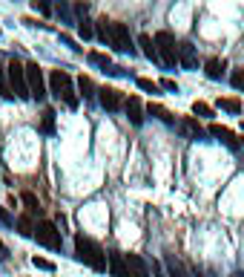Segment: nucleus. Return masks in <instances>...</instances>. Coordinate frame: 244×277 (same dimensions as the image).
<instances>
[{
	"instance_id": "f257e3e1",
	"label": "nucleus",
	"mask_w": 244,
	"mask_h": 277,
	"mask_svg": "<svg viewBox=\"0 0 244 277\" xmlns=\"http://www.w3.org/2000/svg\"><path fill=\"white\" fill-rule=\"evenodd\" d=\"M75 254H78L80 263H87V266L95 268V271H106V266H109V257L104 254V249H101L95 240L84 237V234L75 237Z\"/></svg>"
},
{
	"instance_id": "f03ea898",
	"label": "nucleus",
	"mask_w": 244,
	"mask_h": 277,
	"mask_svg": "<svg viewBox=\"0 0 244 277\" xmlns=\"http://www.w3.org/2000/svg\"><path fill=\"white\" fill-rule=\"evenodd\" d=\"M49 89H52L55 99H63L66 107H78V93H75V84H72V75L63 70H52L49 72Z\"/></svg>"
},
{
	"instance_id": "7ed1b4c3",
	"label": "nucleus",
	"mask_w": 244,
	"mask_h": 277,
	"mask_svg": "<svg viewBox=\"0 0 244 277\" xmlns=\"http://www.w3.org/2000/svg\"><path fill=\"white\" fill-rule=\"evenodd\" d=\"M6 70H9L12 93H15L18 99H32V93H29V84H26V64H20L18 58H12Z\"/></svg>"
},
{
	"instance_id": "20e7f679",
	"label": "nucleus",
	"mask_w": 244,
	"mask_h": 277,
	"mask_svg": "<svg viewBox=\"0 0 244 277\" xmlns=\"http://www.w3.org/2000/svg\"><path fill=\"white\" fill-rule=\"evenodd\" d=\"M155 49L164 67H175L178 64V46H175V38L170 32H158L155 35Z\"/></svg>"
},
{
	"instance_id": "39448f33",
	"label": "nucleus",
	"mask_w": 244,
	"mask_h": 277,
	"mask_svg": "<svg viewBox=\"0 0 244 277\" xmlns=\"http://www.w3.org/2000/svg\"><path fill=\"white\" fill-rule=\"evenodd\" d=\"M35 237L40 245H46V249H61V231H58V225L49 223V220H40V223L35 225Z\"/></svg>"
},
{
	"instance_id": "423d86ee",
	"label": "nucleus",
	"mask_w": 244,
	"mask_h": 277,
	"mask_svg": "<svg viewBox=\"0 0 244 277\" xmlns=\"http://www.w3.org/2000/svg\"><path fill=\"white\" fill-rule=\"evenodd\" d=\"M26 84H29V93H32V99H44V96H46L44 70L37 67V61H29V64H26Z\"/></svg>"
},
{
	"instance_id": "0eeeda50",
	"label": "nucleus",
	"mask_w": 244,
	"mask_h": 277,
	"mask_svg": "<svg viewBox=\"0 0 244 277\" xmlns=\"http://www.w3.org/2000/svg\"><path fill=\"white\" fill-rule=\"evenodd\" d=\"M112 46L121 52H132V38L127 23H112Z\"/></svg>"
},
{
	"instance_id": "6e6552de",
	"label": "nucleus",
	"mask_w": 244,
	"mask_h": 277,
	"mask_svg": "<svg viewBox=\"0 0 244 277\" xmlns=\"http://www.w3.org/2000/svg\"><path fill=\"white\" fill-rule=\"evenodd\" d=\"M98 101H101V107H104V110L112 113V110H118L124 104V96L115 87H101V89H98Z\"/></svg>"
},
{
	"instance_id": "1a4fd4ad",
	"label": "nucleus",
	"mask_w": 244,
	"mask_h": 277,
	"mask_svg": "<svg viewBox=\"0 0 244 277\" xmlns=\"http://www.w3.org/2000/svg\"><path fill=\"white\" fill-rule=\"evenodd\" d=\"M109 271H112V277H132L130 266H127V260H124V254H118V251L109 254Z\"/></svg>"
},
{
	"instance_id": "9d476101",
	"label": "nucleus",
	"mask_w": 244,
	"mask_h": 277,
	"mask_svg": "<svg viewBox=\"0 0 244 277\" xmlns=\"http://www.w3.org/2000/svg\"><path fill=\"white\" fill-rule=\"evenodd\" d=\"M127 116H130V121L135 127L144 125V107H141V99H138V96H132V99L127 101Z\"/></svg>"
},
{
	"instance_id": "9b49d317",
	"label": "nucleus",
	"mask_w": 244,
	"mask_h": 277,
	"mask_svg": "<svg viewBox=\"0 0 244 277\" xmlns=\"http://www.w3.org/2000/svg\"><path fill=\"white\" fill-rule=\"evenodd\" d=\"M124 260H127V266H130V274L132 277H149L147 263H144L138 254H124Z\"/></svg>"
},
{
	"instance_id": "f8f14e48",
	"label": "nucleus",
	"mask_w": 244,
	"mask_h": 277,
	"mask_svg": "<svg viewBox=\"0 0 244 277\" xmlns=\"http://www.w3.org/2000/svg\"><path fill=\"white\" fill-rule=\"evenodd\" d=\"M178 64H184L187 70H192L195 67V52H192V44H178Z\"/></svg>"
},
{
	"instance_id": "ddd939ff",
	"label": "nucleus",
	"mask_w": 244,
	"mask_h": 277,
	"mask_svg": "<svg viewBox=\"0 0 244 277\" xmlns=\"http://www.w3.org/2000/svg\"><path fill=\"white\" fill-rule=\"evenodd\" d=\"M181 133L187 136V139H201V125L192 116H184L181 118Z\"/></svg>"
},
{
	"instance_id": "4468645a",
	"label": "nucleus",
	"mask_w": 244,
	"mask_h": 277,
	"mask_svg": "<svg viewBox=\"0 0 244 277\" xmlns=\"http://www.w3.org/2000/svg\"><path fill=\"white\" fill-rule=\"evenodd\" d=\"M204 72H207V78H221V75H224V61H221V58H210L207 64H204Z\"/></svg>"
},
{
	"instance_id": "2eb2a0df",
	"label": "nucleus",
	"mask_w": 244,
	"mask_h": 277,
	"mask_svg": "<svg viewBox=\"0 0 244 277\" xmlns=\"http://www.w3.org/2000/svg\"><path fill=\"white\" fill-rule=\"evenodd\" d=\"M138 44H141V49H144V55H147L149 61H161V58H158V49H155V41L149 35H141Z\"/></svg>"
},
{
	"instance_id": "dca6fc26",
	"label": "nucleus",
	"mask_w": 244,
	"mask_h": 277,
	"mask_svg": "<svg viewBox=\"0 0 244 277\" xmlns=\"http://www.w3.org/2000/svg\"><path fill=\"white\" fill-rule=\"evenodd\" d=\"M210 133H213V136H218V139H221V142H227L230 147H238V142H235V136L230 133L227 127H221V125H210Z\"/></svg>"
},
{
	"instance_id": "f3484780",
	"label": "nucleus",
	"mask_w": 244,
	"mask_h": 277,
	"mask_svg": "<svg viewBox=\"0 0 244 277\" xmlns=\"http://www.w3.org/2000/svg\"><path fill=\"white\" fill-rule=\"evenodd\" d=\"M95 35L101 38V41H104V44H109L112 46V23H109V20H98V29H95Z\"/></svg>"
},
{
	"instance_id": "a211bd4d",
	"label": "nucleus",
	"mask_w": 244,
	"mask_h": 277,
	"mask_svg": "<svg viewBox=\"0 0 244 277\" xmlns=\"http://www.w3.org/2000/svg\"><path fill=\"white\" fill-rule=\"evenodd\" d=\"M20 202L29 208V214H40V202H37V197L32 191H23V194H20Z\"/></svg>"
},
{
	"instance_id": "6ab92c4d",
	"label": "nucleus",
	"mask_w": 244,
	"mask_h": 277,
	"mask_svg": "<svg viewBox=\"0 0 244 277\" xmlns=\"http://www.w3.org/2000/svg\"><path fill=\"white\" fill-rule=\"evenodd\" d=\"M78 89L84 93V99H92V96H95V84H92L89 75H80L78 78Z\"/></svg>"
},
{
	"instance_id": "aec40b11",
	"label": "nucleus",
	"mask_w": 244,
	"mask_h": 277,
	"mask_svg": "<svg viewBox=\"0 0 244 277\" xmlns=\"http://www.w3.org/2000/svg\"><path fill=\"white\" fill-rule=\"evenodd\" d=\"M18 231L23 237H35V223H32V217H18Z\"/></svg>"
},
{
	"instance_id": "412c9836",
	"label": "nucleus",
	"mask_w": 244,
	"mask_h": 277,
	"mask_svg": "<svg viewBox=\"0 0 244 277\" xmlns=\"http://www.w3.org/2000/svg\"><path fill=\"white\" fill-rule=\"evenodd\" d=\"M218 107L227 110V113H233V116H238V113H241V101L238 99H218Z\"/></svg>"
},
{
	"instance_id": "4be33fe9",
	"label": "nucleus",
	"mask_w": 244,
	"mask_h": 277,
	"mask_svg": "<svg viewBox=\"0 0 244 277\" xmlns=\"http://www.w3.org/2000/svg\"><path fill=\"white\" fill-rule=\"evenodd\" d=\"M149 113H152V116H158L161 118V121H167V125H173V113H170V110L167 107H161V104H149Z\"/></svg>"
},
{
	"instance_id": "5701e85b",
	"label": "nucleus",
	"mask_w": 244,
	"mask_h": 277,
	"mask_svg": "<svg viewBox=\"0 0 244 277\" xmlns=\"http://www.w3.org/2000/svg\"><path fill=\"white\" fill-rule=\"evenodd\" d=\"M192 113H195V116L210 118V116H213V107H210V104H204V101H195V104H192Z\"/></svg>"
},
{
	"instance_id": "b1692460",
	"label": "nucleus",
	"mask_w": 244,
	"mask_h": 277,
	"mask_svg": "<svg viewBox=\"0 0 244 277\" xmlns=\"http://www.w3.org/2000/svg\"><path fill=\"white\" fill-rule=\"evenodd\" d=\"M89 58H92L95 64H101V67H106V70L112 67V58H109V55H104V52H89Z\"/></svg>"
},
{
	"instance_id": "393cba45",
	"label": "nucleus",
	"mask_w": 244,
	"mask_h": 277,
	"mask_svg": "<svg viewBox=\"0 0 244 277\" xmlns=\"http://www.w3.org/2000/svg\"><path fill=\"white\" fill-rule=\"evenodd\" d=\"M32 263H35L37 268H44V271H55V263H52V260H46V257H37V254H35Z\"/></svg>"
},
{
	"instance_id": "a878e982",
	"label": "nucleus",
	"mask_w": 244,
	"mask_h": 277,
	"mask_svg": "<svg viewBox=\"0 0 244 277\" xmlns=\"http://www.w3.org/2000/svg\"><path fill=\"white\" fill-rule=\"evenodd\" d=\"M80 38H84V41H89V38H92V35H95V29H92V23H89V20L87 18H84V20H80Z\"/></svg>"
},
{
	"instance_id": "bb28decb",
	"label": "nucleus",
	"mask_w": 244,
	"mask_h": 277,
	"mask_svg": "<svg viewBox=\"0 0 244 277\" xmlns=\"http://www.w3.org/2000/svg\"><path fill=\"white\" fill-rule=\"evenodd\" d=\"M138 87L144 89V93H152V96L158 93V84L155 81H149V78H138Z\"/></svg>"
},
{
	"instance_id": "cd10ccee",
	"label": "nucleus",
	"mask_w": 244,
	"mask_h": 277,
	"mask_svg": "<svg viewBox=\"0 0 244 277\" xmlns=\"http://www.w3.org/2000/svg\"><path fill=\"white\" fill-rule=\"evenodd\" d=\"M44 130L46 133H52L55 130V110H46L44 113Z\"/></svg>"
},
{
	"instance_id": "c85d7f7f",
	"label": "nucleus",
	"mask_w": 244,
	"mask_h": 277,
	"mask_svg": "<svg viewBox=\"0 0 244 277\" xmlns=\"http://www.w3.org/2000/svg\"><path fill=\"white\" fill-rule=\"evenodd\" d=\"M230 84H233L235 89H244V70H235L233 75H230Z\"/></svg>"
},
{
	"instance_id": "c756f323",
	"label": "nucleus",
	"mask_w": 244,
	"mask_h": 277,
	"mask_svg": "<svg viewBox=\"0 0 244 277\" xmlns=\"http://www.w3.org/2000/svg\"><path fill=\"white\" fill-rule=\"evenodd\" d=\"M161 87H164V89H175V93H178V84H175V81H170V78L161 81Z\"/></svg>"
},
{
	"instance_id": "7c9ffc66",
	"label": "nucleus",
	"mask_w": 244,
	"mask_h": 277,
	"mask_svg": "<svg viewBox=\"0 0 244 277\" xmlns=\"http://www.w3.org/2000/svg\"><path fill=\"white\" fill-rule=\"evenodd\" d=\"M35 9H37V12H44V15H49V12H52L49 6H46V3H37V0H35Z\"/></svg>"
},
{
	"instance_id": "2f4dec72",
	"label": "nucleus",
	"mask_w": 244,
	"mask_h": 277,
	"mask_svg": "<svg viewBox=\"0 0 244 277\" xmlns=\"http://www.w3.org/2000/svg\"><path fill=\"white\" fill-rule=\"evenodd\" d=\"M6 257H9V249H6V245L0 242V260H6Z\"/></svg>"
},
{
	"instance_id": "473e14b6",
	"label": "nucleus",
	"mask_w": 244,
	"mask_h": 277,
	"mask_svg": "<svg viewBox=\"0 0 244 277\" xmlns=\"http://www.w3.org/2000/svg\"><path fill=\"white\" fill-rule=\"evenodd\" d=\"M0 84H3V67H0Z\"/></svg>"
}]
</instances>
